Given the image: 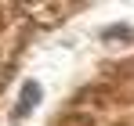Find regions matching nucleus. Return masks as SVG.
I'll return each mask as SVG.
<instances>
[{"mask_svg":"<svg viewBox=\"0 0 134 126\" xmlns=\"http://www.w3.org/2000/svg\"><path fill=\"white\" fill-rule=\"evenodd\" d=\"M40 97H44V86L36 83V79H29L22 86V97H18V108H15V119H22L25 112H33V108L40 105Z\"/></svg>","mask_w":134,"mask_h":126,"instance_id":"nucleus-1","label":"nucleus"},{"mask_svg":"<svg viewBox=\"0 0 134 126\" xmlns=\"http://www.w3.org/2000/svg\"><path fill=\"white\" fill-rule=\"evenodd\" d=\"M127 40V36H134V29H105V40Z\"/></svg>","mask_w":134,"mask_h":126,"instance_id":"nucleus-2","label":"nucleus"}]
</instances>
